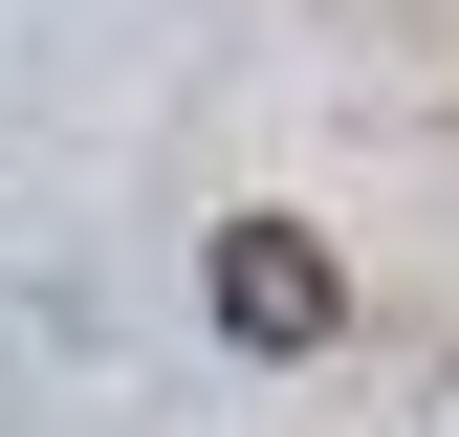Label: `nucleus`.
<instances>
[{
	"label": "nucleus",
	"instance_id": "1",
	"mask_svg": "<svg viewBox=\"0 0 459 437\" xmlns=\"http://www.w3.org/2000/svg\"><path fill=\"white\" fill-rule=\"evenodd\" d=\"M219 328H241V350H328V328H351V262H328L307 218H219Z\"/></svg>",
	"mask_w": 459,
	"mask_h": 437
}]
</instances>
